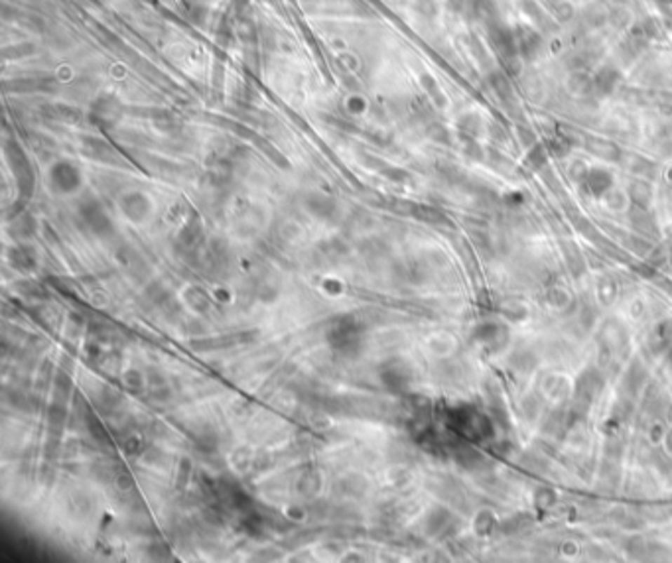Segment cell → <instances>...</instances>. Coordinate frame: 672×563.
I'll use <instances>...</instances> for the list:
<instances>
[{
  "label": "cell",
  "instance_id": "obj_2",
  "mask_svg": "<svg viewBox=\"0 0 672 563\" xmlns=\"http://www.w3.org/2000/svg\"><path fill=\"white\" fill-rule=\"evenodd\" d=\"M52 184L60 191H73L77 185L81 184V175L73 168L72 164H58L52 170Z\"/></svg>",
  "mask_w": 672,
  "mask_h": 563
},
{
  "label": "cell",
  "instance_id": "obj_3",
  "mask_svg": "<svg viewBox=\"0 0 672 563\" xmlns=\"http://www.w3.org/2000/svg\"><path fill=\"white\" fill-rule=\"evenodd\" d=\"M148 209H150V205H148V199H146L145 195L133 194L123 199L124 215H128L133 221H140V219H145L146 213H148Z\"/></svg>",
  "mask_w": 672,
  "mask_h": 563
},
{
  "label": "cell",
  "instance_id": "obj_1",
  "mask_svg": "<svg viewBox=\"0 0 672 563\" xmlns=\"http://www.w3.org/2000/svg\"><path fill=\"white\" fill-rule=\"evenodd\" d=\"M357 327H359V325H357L351 318L335 321L333 329L330 331V343L331 345H335L337 348H342V351L353 348L359 343V331H357Z\"/></svg>",
  "mask_w": 672,
  "mask_h": 563
},
{
  "label": "cell",
  "instance_id": "obj_4",
  "mask_svg": "<svg viewBox=\"0 0 672 563\" xmlns=\"http://www.w3.org/2000/svg\"><path fill=\"white\" fill-rule=\"evenodd\" d=\"M83 217L99 235H103L105 231H109V226H111V221L107 219L105 211L97 203H89V207H83Z\"/></svg>",
  "mask_w": 672,
  "mask_h": 563
}]
</instances>
